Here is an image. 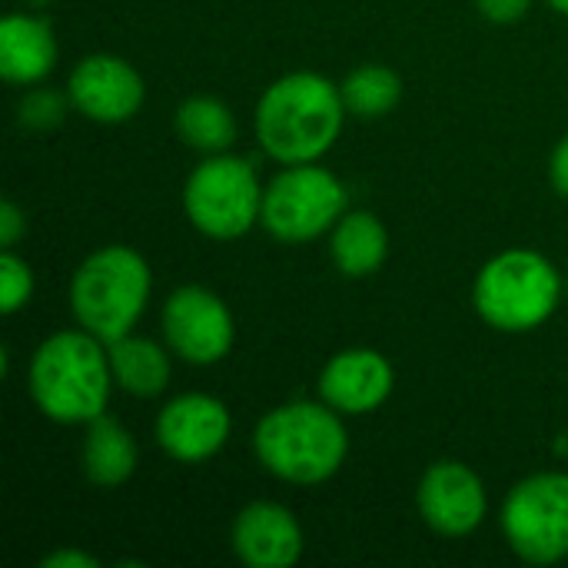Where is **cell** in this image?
Listing matches in <instances>:
<instances>
[{"label":"cell","instance_id":"44dd1931","mask_svg":"<svg viewBox=\"0 0 568 568\" xmlns=\"http://www.w3.org/2000/svg\"><path fill=\"white\" fill-rule=\"evenodd\" d=\"M30 293H33V273H30V266L7 250L0 256V310L7 316H13L17 310L27 306Z\"/></svg>","mask_w":568,"mask_h":568},{"label":"cell","instance_id":"6da1fadb","mask_svg":"<svg viewBox=\"0 0 568 568\" xmlns=\"http://www.w3.org/2000/svg\"><path fill=\"white\" fill-rule=\"evenodd\" d=\"M343 93L320 73H290L256 103L260 146L293 166L320 160L343 130Z\"/></svg>","mask_w":568,"mask_h":568},{"label":"cell","instance_id":"8fae6325","mask_svg":"<svg viewBox=\"0 0 568 568\" xmlns=\"http://www.w3.org/2000/svg\"><path fill=\"white\" fill-rule=\"evenodd\" d=\"M419 503V516L426 519V526H433L439 536H469L473 529H479V523L486 519V489L483 479L453 459L436 463L416 493Z\"/></svg>","mask_w":568,"mask_h":568},{"label":"cell","instance_id":"277c9868","mask_svg":"<svg viewBox=\"0 0 568 568\" xmlns=\"http://www.w3.org/2000/svg\"><path fill=\"white\" fill-rule=\"evenodd\" d=\"M150 300V266L130 246H103L90 253L70 283V310L77 323L106 346L126 336Z\"/></svg>","mask_w":568,"mask_h":568},{"label":"cell","instance_id":"30bf717a","mask_svg":"<svg viewBox=\"0 0 568 568\" xmlns=\"http://www.w3.org/2000/svg\"><path fill=\"white\" fill-rule=\"evenodd\" d=\"M67 93L70 103L93 123H123L140 110L146 90L126 60L113 53H93L73 67Z\"/></svg>","mask_w":568,"mask_h":568},{"label":"cell","instance_id":"7402d4cb","mask_svg":"<svg viewBox=\"0 0 568 568\" xmlns=\"http://www.w3.org/2000/svg\"><path fill=\"white\" fill-rule=\"evenodd\" d=\"M67 100L70 93H57V90H33L20 100V123L23 126H33V130H47V126H57L63 116H67Z\"/></svg>","mask_w":568,"mask_h":568},{"label":"cell","instance_id":"8992f818","mask_svg":"<svg viewBox=\"0 0 568 568\" xmlns=\"http://www.w3.org/2000/svg\"><path fill=\"white\" fill-rule=\"evenodd\" d=\"M263 186L253 163L226 153L203 160L183 190L190 223L213 240H236L263 216Z\"/></svg>","mask_w":568,"mask_h":568},{"label":"cell","instance_id":"d6986e66","mask_svg":"<svg viewBox=\"0 0 568 568\" xmlns=\"http://www.w3.org/2000/svg\"><path fill=\"white\" fill-rule=\"evenodd\" d=\"M176 133L203 153H226L236 140V120L220 100L193 97L176 106Z\"/></svg>","mask_w":568,"mask_h":568},{"label":"cell","instance_id":"4316f807","mask_svg":"<svg viewBox=\"0 0 568 568\" xmlns=\"http://www.w3.org/2000/svg\"><path fill=\"white\" fill-rule=\"evenodd\" d=\"M549 3H552L556 10H562V13H566V17H568V0H549Z\"/></svg>","mask_w":568,"mask_h":568},{"label":"cell","instance_id":"7c38bea8","mask_svg":"<svg viewBox=\"0 0 568 568\" xmlns=\"http://www.w3.org/2000/svg\"><path fill=\"white\" fill-rule=\"evenodd\" d=\"M230 436V413L220 399L190 393L163 406L156 419V443L176 463H203L223 449Z\"/></svg>","mask_w":568,"mask_h":568},{"label":"cell","instance_id":"52a82bcc","mask_svg":"<svg viewBox=\"0 0 568 568\" xmlns=\"http://www.w3.org/2000/svg\"><path fill=\"white\" fill-rule=\"evenodd\" d=\"M343 210L346 190L329 170L293 163L266 186L260 223L283 243H306L336 226Z\"/></svg>","mask_w":568,"mask_h":568},{"label":"cell","instance_id":"9a60e30c","mask_svg":"<svg viewBox=\"0 0 568 568\" xmlns=\"http://www.w3.org/2000/svg\"><path fill=\"white\" fill-rule=\"evenodd\" d=\"M57 63V40L43 20L13 13L0 23V73L10 83H37Z\"/></svg>","mask_w":568,"mask_h":568},{"label":"cell","instance_id":"d4e9b609","mask_svg":"<svg viewBox=\"0 0 568 568\" xmlns=\"http://www.w3.org/2000/svg\"><path fill=\"white\" fill-rule=\"evenodd\" d=\"M549 180L556 186V193L568 196V136L552 150V160H549Z\"/></svg>","mask_w":568,"mask_h":568},{"label":"cell","instance_id":"e0dca14e","mask_svg":"<svg viewBox=\"0 0 568 568\" xmlns=\"http://www.w3.org/2000/svg\"><path fill=\"white\" fill-rule=\"evenodd\" d=\"M329 250H333V263L343 276L363 280L383 266V260L389 253V236L373 213H343L333 230Z\"/></svg>","mask_w":568,"mask_h":568},{"label":"cell","instance_id":"7a4b0ae2","mask_svg":"<svg viewBox=\"0 0 568 568\" xmlns=\"http://www.w3.org/2000/svg\"><path fill=\"white\" fill-rule=\"evenodd\" d=\"M110 356L93 333H57L40 343L30 363V393L53 423H93L110 403Z\"/></svg>","mask_w":568,"mask_h":568},{"label":"cell","instance_id":"3957f363","mask_svg":"<svg viewBox=\"0 0 568 568\" xmlns=\"http://www.w3.org/2000/svg\"><path fill=\"white\" fill-rule=\"evenodd\" d=\"M260 463L296 486H320L339 473L349 453L346 429L333 406L286 403L260 419L253 433Z\"/></svg>","mask_w":568,"mask_h":568},{"label":"cell","instance_id":"ba28073f","mask_svg":"<svg viewBox=\"0 0 568 568\" xmlns=\"http://www.w3.org/2000/svg\"><path fill=\"white\" fill-rule=\"evenodd\" d=\"M503 532L513 552L532 566L568 556V476L539 473L523 479L503 506Z\"/></svg>","mask_w":568,"mask_h":568},{"label":"cell","instance_id":"83f0119b","mask_svg":"<svg viewBox=\"0 0 568 568\" xmlns=\"http://www.w3.org/2000/svg\"><path fill=\"white\" fill-rule=\"evenodd\" d=\"M30 3H50V0H30Z\"/></svg>","mask_w":568,"mask_h":568},{"label":"cell","instance_id":"ffe728a7","mask_svg":"<svg viewBox=\"0 0 568 568\" xmlns=\"http://www.w3.org/2000/svg\"><path fill=\"white\" fill-rule=\"evenodd\" d=\"M343 103L349 113L363 116V120H376V116H386L399 97H403V80L399 73H393L389 67H379V63H366L359 70H353L343 87Z\"/></svg>","mask_w":568,"mask_h":568},{"label":"cell","instance_id":"603a6c76","mask_svg":"<svg viewBox=\"0 0 568 568\" xmlns=\"http://www.w3.org/2000/svg\"><path fill=\"white\" fill-rule=\"evenodd\" d=\"M23 233H27V216L10 200H3V206H0V246L10 250L13 243H20Z\"/></svg>","mask_w":568,"mask_h":568},{"label":"cell","instance_id":"cb8c5ba5","mask_svg":"<svg viewBox=\"0 0 568 568\" xmlns=\"http://www.w3.org/2000/svg\"><path fill=\"white\" fill-rule=\"evenodd\" d=\"M476 3H479V10H483L489 20H496V23H513V20H519V17L529 10L532 0H476Z\"/></svg>","mask_w":568,"mask_h":568},{"label":"cell","instance_id":"ac0fdd59","mask_svg":"<svg viewBox=\"0 0 568 568\" xmlns=\"http://www.w3.org/2000/svg\"><path fill=\"white\" fill-rule=\"evenodd\" d=\"M106 356H110L113 383H120V389L133 396H143V399L160 396L170 383V359L153 339H140L126 333L110 343Z\"/></svg>","mask_w":568,"mask_h":568},{"label":"cell","instance_id":"5bb4252c","mask_svg":"<svg viewBox=\"0 0 568 568\" xmlns=\"http://www.w3.org/2000/svg\"><path fill=\"white\" fill-rule=\"evenodd\" d=\"M233 552L250 568H290L303 556V529L286 506L253 503L233 523Z\"/></svg>","mask_w":568,"mask_h":568},{"label":"cell","instance_id":"4fadbf2b","mask_svg":"<svg viewBox=\"0 0 568 568\" xmlns=\"http://www.w3.org/2000/svg\"><path fill=\"white\" fill-rule=\"evenodd\" d=\"M393 393V366L376 349H346L336 353L323 376L320 396L343 416H363L379 409Z\"/></svg>","mask_w":568,"mask_h":568},{"label":"cell","instance_id":"9c48e42d","mask_svg":"<svg viewBox=\"0 0 568 568\" xmlns=\"http://www.w3.org/2000/svg\"><path fill=\"white\" fill-rule=\"evenodd\" d=\"M163 333L170 349L193 366L220 363L236 336L226 303L203 286H180L166 300Z\"/></svg>","mask_w":568,"mask_h":568},{"label":"cell","instance_id":"2e32d148","mask_svg":"<svg viewBox=\"0 0 568 568\" xmlns=\"http://www.w3.org/2000/svg\"><path fill=\"white\" fill-rule=\"evenodd\" d=\"M83 469H87V479L93 486H100V489L123 486L136 469V443H133V436L116 419H110L106 413L97 416L90 423V429H87Z\"/></svg>","mask_w":568,"mask_h":568},{"label":"cell","instance_id":"5b68a950","mask_svg":"<svg viewBox=\"0 0 568 568\" xmlns=\"http://www.w3.org/2000/svg\"><path fill=\"white\" fill-rule=\"evenodd\" d=\"M562 280L556 266L532 250H506L489 260L476 280L479 316L506 333H526L546 323L559 303Z\"/></svg>","mask_w":568,"mask_h":568},{"label":"cell","instance_id":"484cf974","mask_svg":"<svg viewBox=\"0 0 568 568\" xmlns=\"http://www.w3.org/2000/svg\"><path fill=\"white\" fill-rule=\"evenodd\" d=\"M43 568H97V559L87 556V552H77V549H60V552H50L43 556Z\"/></svg>","mask_w":568,"mask_h":568}]
</instances>
